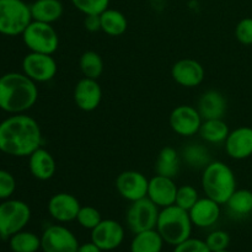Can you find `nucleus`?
I'll use <instances>...</instances> for the list:
<instances>
[{"instance_id": "14", "label": "nucleus", "mask_w": 252, "mask_h": 252, "mask_svg": "<svg viewBox=\"0 0 252 252\" xmlns=\"http://www.w3.org/2000/svg\"><path fill=\"white\" fill-rule=\"evenodd\" d=\"M48 213L54 220L59 223H69L76 220L81 206L75 196L61 192L51 197L48 202Z\"/></svg>"}, {"instance_id": "13", "label": "nucleus", "mask_w": 252, "mask_h": 252, "mask_svg": "<svg viewBox=\"0 0 252 252\" xmlns=\"http://www.w3.org/2000/svg\"><path fill=\"white\" fill-rule=\"evenodd\" d=\"M202 120L197 107L181 105L174 108L170 115V127L181 137H192L199 132Z\"/></svg>"}, {"instance_id": "22", "label": "nucleus", "mask_w": 252, "mask_h": 252, "mask_svg": "<svg viewBox=\"0 0 252 252\" xmlns=\"http://www.w3.org/2000/svg\"><path fill=\"white\" fill-rule=\"evenodd\" d=\"M32 20L34 21L53 24L58 21L64 11L61 0H36L30 5Z\"/></svg>"}, {"instance_id": "5", "label": "nucleus", "mask_w": 252, "mask_h": 252, "mask_svg": "<svg viewBox=\"0 0 252 252\" xmlns=\"http://www.w3.org/2000/svg\"><path fill=\"white\" fill-rule=\"evenodd\" d=\"M32 15L29 5L22 0H0V33L19 36L31 24Z\"/></svg>"}, {"instance_id": "19", "label": "nucleus", "mask_w": 252, "mask_h": 252, "mask_svg": "<svg viewBox=\"0 0 252 252\" xmlns=\"http://www.w3.org/2000/svg\"><path fill=\"white\" fill-rule=\"evenodd\" d=\"M189 213L193 225L197 228H209L214 225L220 217V204L209 197L199 198Z\"/></svg>"}, {"instance_id": "31", "label": "nucleus", "mask_w": 252, "mask_h": 252, "mask_svg": "<svg viewBox=\"0 0 252 252\" xmlns=\"http://www.w3.org/2000/svg\"><path fill=\"white\" fill-rule=\"evenodd\" d=\"M198 199V191L193 186H191V185H185V186H181L177 189L176 202H175V204L179 206L180 208L189 212L196 204V202Z\"/></svg>"}, {"instance_id": "24", "label": "nucleus", "mask_w": 252, "mask_h": 252, "mask_svg": "<svg viewBox=\"0 0 252 252\" xmlns=\"http://www.w3.org/2000/svg\"><path fill=\"white\" fill-rule=\"evenodd\" d=\"M157 175L174 179L180 171V158L172 147H165L160 150L155 162Z\"/></svg>"}, {"instance_id": "26", "label": "nucleus", "mask_w": 252, "mask_h": 252, "mask_svg": "<svg viewBox=\"0 0 252 252\" xmlns=\"http://www.w3.org/2000/svg\"><path fill=\"white\" fill-rule=\"evenodd\" d=\"M198 133L202 139L206 140L207 143L219 144L225 142L230 130L223 118H220V120H204Z\"/></svg>"}, {"instance_id": "4", "label": "nucleus", "mask_w": 252, "mask_h": 252, "mask_svg": "<svg viewBox=\"0 0 252 252\" xmlns=\"http://www.w3.org/2000/svg\"><path fill=\"white\" fill-rule=\"evenodd\" d=\"M192 224L189 213L176 204L161 208L158 218L157 230L166 244L176 246L191 238Z\"/></svg>"}, {"instance_id": "2", "label": "nucleus", "mask_w": 252, "mask_h": 252, "mask_svg": "<svg viewBox=\"0 0 252 252\" xmlns=\"http://www.w3.org/2000/svg\"><path fill=\"white\" fill-rule=\"evenodd\" d=\"M38 98L36 83L24 73H6L0 76V110L11 115L26 112Z\"/></svg>"}, {"instance_id": "1", "label": "nucleus", "mask_w": 252, "mask_h": 252, "mask_svg": "<svg viewBox=\"0 0 252 252\" xmlns=\"http://www.w3.org/2000/svg\"><path fill=\"white\" fill-rule=\"evenodd\" d=\"M41 127L34 118L19 113L0 122V152L15 158L30 157L41 148Z\"/></svg>"}, {"instance_id": "12", "label": "nucleus", "mask_w": 252, "mask_h": 252, "mask_svg": "<svg viewBox=\"0 0 252 252\" xmlns=\"http://www.w3.org/2000/svg\"><path fill=\"white\" fill-rule=\"evenodd\" d=\"M125 240V228L113 219H102L91 230V241L102 251H112L120 248Z\"/></svg>"}, {"instance_id": "16", "label": "nucleus", "mask_w": 252, "mask_h": 252, "mask_svg": "<svg viewBox=\"0 0 252 252\" xmlns=\"http://www.w3.org/2000/svg\"><path fill=\"white\" fill-rule=\"evenodd\" d=\"M171 76L184 88H196L204 80V68L196 59H180L172 65Z\"/></svg>"}, {"instance_id": "35", "label": "nucleus", "mask_w": 252, "mask_h": 252, "mask_svg": "<svg viewBox=\"0 0 252 252\" xmlns=\"http://www.w3.org/2000/svg\"><path fill=\"white\" fill-rule=\"evenodd\" d=\"M15 189H16V180L14 175L6 170L0 169V199L5 201L11 198Z\"/></svg>"}, {"instance_id": "21", "label": "nucleus", "mask_w": 252, "mask_h": 252, "mask_svg": "<svg viewBox=\"0 0 252 252\" xmlns=\"http://www.w3.org/2000/svg\"><path fill=\"white\" fill-rule=\"evenodd\" d=\"M29 169L34 179L48 181L56 174V160L48 150L38 148L29 157Z\"/></svg>"}, {"instance_id": "40", "label": "nucleus", "mask_w": 252, "mask_h": 252, "mask_svg": "<svg viewBox=\"0 0 252 252\" xmlns=\"http://www.w3.org/2000/svg\"><path fill=\"white\" fill-rule=\"evenodd\" d=\"M216 252H230L228 250V249H226V250H221V251H216Z\"/></svg>"}, {"instance_id": "41", "label": "nucleus", "mask_w": 252, "mask_h": 252, "mask_svg": "<svg viewBox=\"0 0 252 252\" xmlns=\"http://www.w3.org/2000/svg\"><path fill=\"white\" fill-rule=\"evenodd\" d=\"M1 239H2V236H1V234H0V241H1Z\"/></svg>"}, {"instance_id": "34", "label": "nucleus", "mask_w": 252, "mask_h": 252, "mask_svg": "<svg viewBox=\"0 0 252 252\" xmlns=\"http://www.w3.org/2000/svg\"><path fill=\"white\" fill-rule=\"evenodd\" d=\"M204 241L212 252L226 250L230 245V235L224 230H214L208 234Z\"/></svg>"}, {"instance_id": "33", "label": "nucleus", "mask_w": 252, "mask_h": 252, "mask_svg": "<svg viewBox=\"0 0 252 252\" xmlns=\"http://www.w3.org/2000/svg\"><path fill=\"white\" fill-rule=\"evenodd\" d=\"M71 2L84 15H101L110 5V0H71Z\"/></svg>"}, {"instance_id": "9", "label": "nucleus", "mask_w": 252, "mask_h": 252, "mask_svg": "<svg viewBox=\"0 0 252 252\" xmlns=\"http://www.w3.org/2000/svg\"><path fill=\"white\" fill-rule=\"evenodd\" d=\"M22 70L34 83H47L56 76L58 66L52 54L30 52L22 61Z\"/></svg>"}, {"instance_id": "17", "label": "nucleus", "mask_w": 252, "mask_h": 252, "mask_svg": "<svg viewBox=\"0 0 252 252\" xmlns=\"http://www.w3.org/2000/svg\"><path fill=\"white\" fill-rule=\"evenodd\" d=\"M179 187L175 184L174 179L155 175L149 180L148 187V198L154 202L159 208H166L176 202V193Z\"/></svg>"}, {"instance_id": "36", "label": "nucleus", "mask_w": 252, "mask_h": 252, "mask_svg": "<svg viewBox=\"0 0 252 252\" xmlns=\"http://www.w3.org/2000/svg\"><path fill=\"white\" fill-rule=\"evenodd\" d=\"M235 37L241 44H252V17H245L240 20L235 27Z\"/></svg>"}, {"instance_id": "11", "label": "nucleus", "mask_w": 252, "mask_h": 252, "mask_svg": "<svg viewBox=\"0 0 252 252\" xmlns=\"http://www.w3.org/2000/svg\"><path fill=\"white\" fill-rule=\"evenodd\" d=\"M148 187L149 180L145 177V175L135 170L121 172L116 180V189L118 193L130 203L145 198L148 196Z\"/></svg>"}, {"instance_id": "23", "label": "nucleus", "mask_w": 252, "mask_h": 252, "mask_svg": "<svg viewBox=\"0 0 252 252\" xmlns=\"http://www.w3.org/2000/svg\"><path fill=\"white\" fill-rule=\"evenodd\" d=\"M165 241L157 229L134 234L130 243V252H161Z\"/></svg>"}, {"instance_id": "10", "label": "nucleus", "mask_w": 252, "mask_h": 252, "mask_svg": "<svg viewBox=\"0 0 252 252\" xmlns=\"http://www.w3.org/2000/svg\"><path fill=\"white\" fill-rule=\"evenodd\" d=\"M76 236L63 225H51L41 236V250L43 252H78Z\"/></svg>"}, {"instance_id": "27", "label": "nucleus", "mask_w": 252, "mask_h": 252, "mask_svg": "<svg viewBox=\"0 0 252 252\" xmlns=\"http://www.w3.org/2000/svg\"><path fill=\"white\" fill-rule=\"evenodd\" d=\"M12 252H37L41 249V238L31 231L21 230L9 238Z\"/></svg>"}, {"instance_id": "18", "label": "nucleus", "mask_w": 252, "mask_h": 252, "mask_svg": "<svg viewBox=\"0 0 252 252\" xmlns=\"http://www.w3.org/2000/svg\"><path fill=\"white\" fill-rule=\"evenodd\" d=\"M225 150L231 159L244 160L252 155V128L239 127L229 133Z\"/></svg>"}, {"instance_id": "15", "label": "nucleus", "mask_w": 252, "mask_h": 252, "mask_svg": "<svg viewBox=\"0 0 252 252\" xmlns=\"http://www.w3.org/2000/svg\"><path fill=\"white\" fill-rule=\"evenodd\" d=\"M102 100V90L97 80L85 78L76 83L74 89V101L81 111L91 112L100 106Z\"/></svg>"}, {"instance_id": "32", "label": "nucleus", "mask_w": 252, "mask_h": 252, "mask_svg": "<svg viewBox=\"0 0 252 252\" xmlns=\"http://www.w3.org/2000/svg\"><path fill=\"white\" fill-rule=\"evenodd\" d=\"M76 220H78L79 225L83 226L84 229L93 230L95 226H97L98 224H100L102 218H101V213L95 208V207L84 206L81 207L80 211H79Z\"/></svg>"}, {"instance_id": "20", "label": "nucleus", "mask_w": 252, "mask_h": 252, "mask_svg": "<svg viewBox=\"0 0 252 252\" xmlns=\"http://www.w3.org/2000/svg\"><path fill=\"white\" fill-rule=\"evenodd\" d=\"M226 100L218 90H208L201 95L197 105L202 120H220L226 113Z\"/></svg>"}, {"instance_id": "25", "label": "nucleus", "mask_w": 252, "mask_h": 252, "mask_svg": "<svg viewBox=\"0 0 252 252\" xmlns=\"http://www.w3.org/2000/svg\"><path fill=\"white\" fill-rule=\"evenodd\" d=\"M101 31L108 36L117 37L127 31L128 21L125 15L115 9H107L100 15Z\"/></svg>"}, {"instance_id": "37", "label": "nucleus", "mask_w": 252, "mask_h": 252, "mask_svg": "<svg viewBox=\"0 0 252 252\" xmlns=\"http://www.w3.org/2000/svg\"><path fill=\"white\" fill-rule=\"evenodd\" d=\"M172 252H212L207 246L206 241L201 239L189 238L185 240L184 243L175 246Z\"/></svg>"}, {"instance_id": "3", "label": "nucleus", "mask_w": 252, "mask_h": 252, "mask_svg": "<svg viewBox=\"0 0 252 252\" xmlns=\"http://www.w3.org/2000/svg\"><path fill=\"white\" fill-rule=\"evenodd\" d=\"M202 187L207 197L219 204H226L236 191V179L233 170L221 161H211L203 169Z\"/></svg>"}, {"instance_id": "7", "label": "nucleus", "mask_w": 252, "mask_h": 252, "mask_svg": "<svg viewBox=\"0 0 252 252\" xmlns=\"http://www.w3.org/2000/svg\"><path fill=\"white\" fill-rule=\"evenodd\" d=\"M22 39L31 52L44 54H53L58 49L59 37L52 24L34 21L26 27L22 33Z\"/></svg>"}, {"instance_id": "28", "label": "nucleus", "mask_w": 252, "mask_h": 252, "mask_svg": "<svg viewBox=\"0 0 252 252\" xmlns=\"http://www.w3.org/2000/svg\"><path fill=\"white\" fill-rule=\"evenodd\" d=\"M79 66L85 78L97 80L103 71V61L95 51H86L79 59Z\"/></svg>"}, {"instance_id": "39", "label": "nucleus", "mask_w": 252, "mask_h": 252, "mask_svg": "<svg viewBox=\"0 0 252 252\" xmlns=\"http://www.w3.org/2000/svg\"><path fill=\"white\" fill-rule=\"evenodd\" d=\"M78 252H102V250H101L96 244L90 241V243H85L83 244V245H79Z\"/></svg>"}, {"instance_id": "29", "label": "nucleus", "mask_w": 252, "mask_h": 252, "mask_svg": "<svg viewBox=\"0 0 252 252\" xmlns=\"http://www.w3.org/2000/svg\"><path fill=\"white\" fill-rule=\"evenodd\" d=\"M229 211L238 217H245L252 213V191L236 189L226 202Z\"/></svg>"}, {"instance_id": "30", "label": "nucleus", "mask_w": 252, "mask_h": 252, "mask_svg": "<svg viewBox=\"0 0 252 252\" xmlns=\"http://www.w3.org/2000/svg\"><path fill=\"white\" fill-rule=\"evenodd\" d=\"M184 159L189 166L204 169L211 162L209 153L199 144H189L184 149Z\"/></svg>"}, {"instance_id": "38", "label": "nucleus", "mask_w": 252, "mask_h": 252, "mask_svg": "<svg viewBox=\"0 0 252 252\" xmlns=\"http://www.w3.org/2000/svg\"><path fill=\"white\" fill-rule=\"evenodd\" d=\"M84 26L89 32H97L101 30L100 15H85Z\"/></svg>"}, {"instance_id": "6", "label": "nucleus", "mask_w": 252, "mask_h": 252, "mask_svg": "<svg viewBox=\"0 0 252 252\" xmlns=\"http://www.w3.org/2000/svg\"><path fill=\"white\" fill-rule=\"evenodd\" d=\"M31 219V208L20 199H5L0 203V234L2 239L11 238L24 230Z\"/></svg>"}, {"instance_id": "8", "label": "nucleus", "mask_w": 252, "mask_h": 252, "mask_svg": "<svg viewBox=\"0 0 252 252\" xmlns=\"http://www.w3.org/2000/svg\"><path fill=\"white\" fill-rule=\"evenodd\" d=\"M159 207L150 201L148 197L132 202L127 211V224L133 234L140 231L157 229L158 218H159Z\"/></svg>"}]
</instances>
